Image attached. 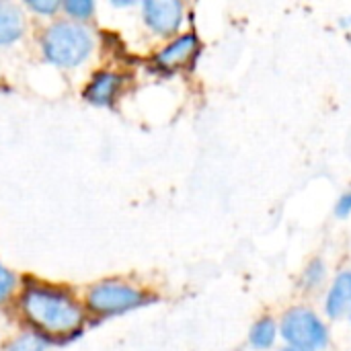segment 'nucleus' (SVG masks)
Here are the masks:
<instances>
[{"label":"nucleus","mask_w":351,"mask_h":351,"mask_svg":"<svg viewBox=\"0 0 351 351\" xmlns=\"http://www.w3.org/2000/svg\"><path fill=\"white\" fill-rule=\"evenodd\" d=\"M21 306L31 325L53 337L72 335L84 323L82 308L70 296L56 290L29 288L23 294Z\"/></svg>","instance_id":"obj_1"},{"label":"nucleus","mask_w":351,"mask_h":351,"mask_svg":"<svg viewBox=\"0 0 351 351\" xmlns=\"http://www.w3.org/2000/svg\"><path fill=\"white\" fill-rule=\"evenodd\" d=\"M43 53L45 58L62 68H74L80 62H84L93 49V37L88 29L60 21L51 25L43 35Z\"/></svg>","instance_id":"obj_2"},{"label":"nucleus","mask_w":351,"mask_h":351,"mask_svg":"<svg viewBox=\"0 0 351 351\" xmlns=\"http://www.w3.org/2000/svg\"><path fill=\"white\" fill-rule=\"evenodd\" d=\"M282 335L294 348H302V350L315 351L327 346L325 325L321 323V319L315 313H311L306 308H294L284 317Z\"/></svg>","instance_id":"obj_3"},{"label":"nucleus","mask_w":351,"mask_h":351,"mask_svg":"<svg viewBox=\"0 0 351 351\" xmlns=\"http://www.w3.org/2000/svg\"><path fill=\"white\" fill-rule=\"evenodd\" d=\"M142 300H144L142 292H138L132 286L115 284V282L99 284L88 294V306H90V311H95L99 315L123 313V311L140 306Z\"/></svg>","instance_id":"obj_4"},{"label":"nucleus","mask_w":351,"mask_h":351,"mask_svg":"<svg viewBox=\"0 0 351 351\" xmlns=\"http://www.w3.org/2000/svg\"><path fill=\"white\" fill-rule=\"evenodd\" d=\"M142 8L146 25L160 35L175 33L183 21V4L177 0H146Z\"/></svg>","instance_id":"obj_5"},{"label":"nucleus","mask_w":351,"mask_h":351,"mask_svg":"<svg viewBox=\"0 0 351 351\" xmlns=\"http://www.w3.org/2000/svg\"><path fill=\"white\" fill-rule=\"evenodd\" d=\"M197 51V37L193 33H187L179 39H175L171 45H167L162 51H158L156 56V64L160 68H167V70H175V68H181L185 66L193 53Z\"/></svg>","instance_id":"obj_6"},{"label":"nucleus","mask_w":351,"mask_h":351,"mask_svg":"<svg viewBox=\"0 0 351 351\" xmlns=\"http://www.w3.org/2000/svg\"><path fill=\"white\" fill-rule=\"evenodd\" d=\"M121 84V78L111 72L97 74L84 90V99L95 105H109L115 99V93Z\"/></svg>","instance_id":"obj_7"},{"label":"nucleus","mask_w":351,"mask_h":351,"mask_svg":"<svg viewBox=\"0 0 351 351\" xmlns=\"http://www.w3.org/2000/svg\"><path fill=\"white\" fill-rule=\"evenodd\" d=\"M350 308L351 271H343V274L335 280V284H333V288H331V292H329V296H327V315H329L331 319H337V317L346 315Z\"/></svg>","instance_id":"obj_8"},{"label":"nucleus","mask_w":351,"mask_h":351,"mask_svg":"<svg viewBox=\"0 0 351 351\" xmlns=\"http://www.w3.org/2000/svg\"><path fill=\"white\" fill-rule=\"evenodd\" d=\"M25 31V19L23 12L16 8V4L0 2V45L16 41Z\"/></svg>","instance_id":"obj_9"},{"label":"nucleus","mask_w":351,"mask_h":351,"mask_svg":"<svg viewBox=\"0 0 351 351\" xmlns=\"http://www.w3.org/2000/svg\"><path fill=\"white\" fill-rule=\"evenodd\" d=\"M276 339V323L271 319H261L251 331V343L257 350H267Z\"/></svg>","instance_id":"obj_10"},{"label":"nucleus","mask_w":351,"mask_h":351,"mask_svg":"<svg viewBox=\"0 0 351 351\" xmlns=\"http://www.w3.org/2000/svg\"><path fill=\"white\" fill-rule=\"evenodd\" d=\"M45 350V341L33 333H27V335H21L19 339H14L10 343V348L6 351H43Z\"/></svg>","instance_id":"obj_11"},{"label":"nucleus","mask_w":351,"mask_h":351,"mask_svg":"<svg viewBox=\"0 0 351 351\" xmlns=\"http://www.w3.org/2000/svg\"><path fill=\"white\" fill-rule=\"evenodd\" d=\"M64 8L74 19H88L95 10V4L90 0H68Z\"/></svg>","instance_id":"obj_12"},{"label":"nucleus","mask_w":351,"mask_h":351,"mask_svg":"<svg viewBox=\"0 0 351 351\" xmlns=\"http://www.w3.org/2000/svg\"><path fill=\"white\" fill-rule=\"evenodd\" d=\"M323 276H325V269H323V263L321 261H313L304 274L306 278V286H319L323 282Z\"/></svg>","instance_id":"obj_13"},{"label":"nucleus","mask_w":351,"mask_h":351,"mask_svg":"<svg viewBox=\"0 0 351 351\" xmlns=\"http://www.w3.org/2000/svg\"><path fill=\"white\" fill-rule=\"evenodd\" d=\"M27 4H29L31 10L41 12V14H51V12H56L62 6L58 0H29Z\"/></svg>","instance_id":"obj_14"},{"label":"nucleus","mask_w":351,"mask_h":351,"mask_svg":"<svg viewBox=\"0 0 351 351\" xmlns=\"http://www.w3.org/2000/svg\"><path fill=\"white\" fill-rule=\"evenodd\" d=\"M12 288H14V276L0 265V302L8 298Z\"/></svg>","instance_id":"obj_15"},{"label":"nucleus","mask_w":351,"mask_h":351,"mask_svg":"<svg viewBox=\"0 0 351 351\" xmlns=\"http://www.w3.org/2000/svg\"><path fill=\"white\" fill-rule=\"evenodd\" d=\"M335 214L339 216V218H348L351 214V193H346V195H341L339 197V202H337V206H335Z\"/></svg>","instance_id":"obj_16"},{"label":"nucleus","mask_w":351,"mask_h":351,"mask_svg":"<svg viewBox=\"0 0 351 351\" xmlns=\"http://www.w3.org/2000/svg\"><path fill=\"white\" fill-rule=\"evenodd\" d=\"M282 351H308V350H302V348H294V346H290V348H284Z\"/></svg>","instance_id":"obj_17"}]
</instances>
